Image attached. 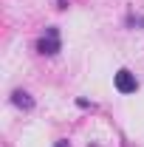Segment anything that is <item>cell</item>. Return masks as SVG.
Listing matches in <instances>:
<instances>
[{
    "label": "cell",
    "mask_w": 144,
    "mask_h": 147,
    "mask_svg": "<svg viewBox=\"0 0 144 147\" xmlns=\"http://www.w3.org/2000/svg\"><path fill=\"white\" fill-rule=\"evenodd\" d=\"M11 102H14V105H17V108H34V99H31V96H28V93L26 91H14V96H11Z\"/></svg>",
    "instance_id": "cell-3"
},
{
    "label": "cell",
    "mask_w": 144,
    "mask_h": 147,
    "mask_svg": "<svg viewBox=\"0 0 144 147\" xmlns=\"http://www.w3.org/2000/svg\"><path fill=\"white\" fill-rule=\"evenodd\" d=\"M59 51V31L45 28V37L40 40V54H57Z\"/></svg>",
    "instance_id": "cell-1"
},
{
    "label": "cell",
    "mask_w": 144,
    "mask_h": 147,
    "mask_svg": "<svg viewBox=\"0 0 144 147\" xmlns=\"http://www.w3.org/2000/svg\"><path fill=\"white\" fill-rule=\"evenodd\" d=\"M116 91L119 93H133L136 91V76L127 71V68H122V71L116 74Z\"/></svg>",
    "instance_id": "cell-2"
}]
</instances>
